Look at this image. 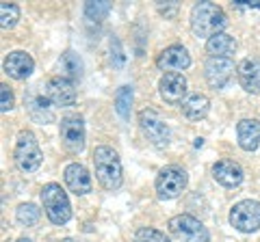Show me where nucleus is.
Instances as JSON below:
<instances>
[{
    "label": "nucleus",
    "mask_w": 260,
    "mask_h": 242,
    "mask_svg": "<svg viewBox=\"0 0 260 242\" xmlns=\"http://www.w3.org/2000/svg\"><path fill=\"white\" fill-rule=\"evenodd\" d=\"M15 219H18L20 225L32 227V225H37L39 219H42V210H39L35 204H20L18 210H15Z\"/></svg>",
    "instance_id": "24"
},
{
    "label": "nucleus",
    "mask_w": 260,
    "mask_h": 242,
    "mask_svg": "<svg viewBox=\"0 0 260 242\" xmlns=\"http://www.w3.org/2000/svg\"><path fill=\"white\" fill-rule=\"evenodd\" d=\"M39 195H42L46 216L52 225H65L72 219V204L68 199V192L61 188V184L56 182L46 184Z\"/></svg>",
    "instance_id": "4"
},
{
    "label": "nucleus",
    "mask_w": 260,
    "mask_h": 242,
    "mask_svg": "<svg viewBox=\"0 0 260 242\" xmlns=\"http://www.w3.org/2000/svg\"><path fill=\"white\" fill-rule=\"evenodd\" d=\"M20 20V7L15 3H3L0 5V26L3 30L13 28Z\"/></svg>",
    "instance_id": "25"
},
{
    "label": "nucleus",
    "mask_w": 260,
    "mask_h": 242,
    "mask_svg": "<svg viewBox=\"0 0 260 242\" xmlns=\"http://www.w3.org/2000/svg\"><path fill=\"white\" fill-rule=\"evenodd\" d=\"M158 93L165 104H182L184 95H186V78L178 71H169V74H162L158 80Z\"/></svg>",
    "instance_id": "11"
},
{
    "label": "nucleus",
    "mask_w": 260,
    "mask_h": 242,
    "mask_svg": "<svg viewBox=\"0 0 260 242\" xmlns=\"http://www.w3.org/2000/svg\"><path fill=\"white\" fill-rule=\"evenodd\" d=\"M156 9L160 15H165V18H176V13H178V3H158L156 5Z\"/></svg>",
    "instance_id": "29"
},
{
    "label": "nucleus",
    "mask_w": 260,
    "mask_h": 242,
    "mask_svg": "<svg viewBox=\"0 0 260 242\" xmlns=\"http://www.w3.org/2000/svg\"><path fill=\"white\" fill-rule=\"evenodd\" d=\"M63 180H65V186L70 188V192H74V195H87V192H91L93 188V182H91V175H89V171L78 165V163H72L65 167L63 171Z\"/></svg>",
    "instance_id": "15"
},
{
    "label": "nucleus",
    "mask_w": 260,
    "mask_h": 242,
    "mask_svg": "<svg viewBox=\"0 0 260 242\" xmlns=\"http://www.w3.org/2000/svg\"><path fill=\"white\" fill-rule=\"evenodd\" d=\"M167 227L180 242H210V233L204 223L191 214H178L167 221Z\"/></svg>",
    "instance_id": "7"
},
{
    "label": "nucleus",
    "mask_w": 260,
    "mask_h": 242,
    "mask_svg": "<svg viewBox=\"0 0 260 242\" xmlns=\"http://www.w3.org/2000/svg\"><path fill=\"white\" fill-rule=\"evenodd\" d=\"M59 65L68 80H80L83 78V59L74 50H65L59 59Z\"/></svg>",
    "instance_id": "21"
},
{
    "label": "nucleus",
    "mask_w": 260,
    "mask_h": 242,
    "mask_svg": "<svg viewBox=\"0 0 260 242\" xmlns=\"http://www.w3.org/2000/svg\"><path fill=\"white\" fill-rule=\"evenodd\" d=\"M46 98L54 106H74L76 104V87L65 76H54L46 85Z\"/></svg>",
    "instance_id": "12"
},
{
    "label": "nucleus",
    "mask_w": 260,
    "mask_h": 242,
    "mask_svg": "<svg viewBox=\"0 0 260 242\" xmlns=\"http://www.w3.org/2000/svg\"><path fill=\"white\" fill-rule=\"evenodd\" d=\"M182 115L186 119H191V121H200V119H204L208 115V110H210V100L206 98V95H202V93H193L189 95L184 102H182Z\"/></svg>",
    "instance_id": "19"
},
{
    "label": "nucleus",
    "mask_w": 260,
    "mask_h": 242,
    "mask_svg": "<svg viewBox=\"0 0 260 242\" xmlns=\"http://www.w3.org/2000/svg\"><path fill=\"white\" fill-rule=\"evenodd\" d=\"M61 242H83V240H76V238H63Z\"/></svg>",
    "instance_id": "31"
},
{
    "label": "nucleus",
    "mask_w": 260,
    "mask_h": 242,
    "mask_svg": "<svg viewBox=\"0 0 260 242\" xmlns=\"http://www.w3.org/2000/svg\"><path fill=\"white\" fill-rule=\"evenodd\" d=\"M237 76L241 87L247 93L256 95L260 93V59L258 56H247L237 65Z\"/></svg>",
    "instance_id": "16"
},
{
    "label": "nucleus",
    "mask_w": 260,
    "mask_h": 242,
    "mask_svg": "<svg viewBox=\"0 0 260 242\" xmlns=\"http://www.w3.org/2000/svg\"><path fill=\"white\" fill-rule=\"evenodd\" d=\"M111 3H107V0H91V3H85V18L89 22H95V24H100L107 20V15L111 13Z\"/></svg>",
    "instance_id": "23"
},
{
    "label": "nucleus",
    "mask_w": 260,
    "mask_h": 242,
    "mask_svg": "<svg viewBox=\"0 0 260 242\" xmlns=\"http://www.w3.org/2000/svg\"><path fill=\"white\" fill-rule=\"evenodd\" d=\"M234 7H239V9H260V0H254V3L241 0V3H234Z\"/></svg>",
    "instance_id": "30"
},
{
    "label": "nucleus",
    "mask_w": 260,
    "mask_h": 242,
    "mask_svg": "<svg viewBox=\"0 0 260 242\" xmlns=\"http://www.w3.org/2000/svg\"><path fill=\"white\" fill-rule=\"evenodd\" d=\"M239 147L245 151H254L260 143V119H241L237 124Z\"/></svg>",
    "instance_id": "18"
},
{
    "label": "nucleus",
    "mask_w": 260,
    "mask_h": 242,
    "mask_svg": "<svg viewBox=\"0 0 260 242\" xmlns=\"http://www.w3.org/2000/svg\"><path fill=\"white\" fill-rule=\"evenodd\" d=\"M93 169L95 177L104 190H117L124 182V169H121L119 154L109 145H98L93 149Z\"/></svg>",
    "instance_id": "1"
},
{
    "label": "nucleus",
    "mask_w": 260,
    "mask_h": 242,
    "mask_svg": "<svg viewBox=\"0 0 260 242\" xmlns=\"http://www.w3.org/2000/svg\"><path fill=\"white\" fill-rule=\"evenodd\" d=\"M137 124H139L143 136L154 145V147H165V145H169L172 130H169L167 121L154 108H143L139 115H137Z\"/></svg>",
    "instance_id": "5"
},
{
    "label": "nucleus",
    "mask_w": 260,
    "mask_h": 242,
    "mask_svg": "<svg viewBox=\"0 0 260 242\" xmlns=\"http://www.w3.org/2000/svg\"><path fill=\"white\" fill-rule=\"evenodd\" d=\"M234 50H237V39L228 33H219L206 42V52L210 56H217V59H230Z\"/></svg>",
    "instance_id": "20"
},
{
    "label": "nucleus",
    "mask_w": 260,
    "mask_h": 242,
    "mask_svg": "<svg viewBox=\"0 0 260 242\" xmlns=\"http://www.w3.org/2000/svg\"><path fill=\"white\" fill-rule=\"evenodd\" d=\"M111 48H115V52H111V63H113V67H117V69L124 67L126 56H124V50H121V44H119L117 37L111 39Z\"/></svg>",
    "instance_id": "28"
},
{
    "label": "nucleus",
    "mask_w": 260,
    "mask_h": 242,
    "mask_svg": "<svg viewBox=\"0 0 260 242\" xmlns=\"http://www.w3.org/2000/svg\"><path fill=\"white\" fill-rule=\"evenodd\" d=\"M234 71V61L232 59H217V56H208L204 63V76L210 89H223L232 80Z\"/></svg>",
    "instance_id": "10"
},
{
    "label": "nucleus",
    "mask_w": 260,
    "mask_h": 242,
    "mask_svg": "<svg viewBox=\"0 0 260 242\" xmlns=\"http://www.w3.org/2000/svg\"><path fill=\"white\" fill-rule=\"evenodd\" d=\"M59 136L70 154H80L85 149V119L80 115H65L59 124Z\"/></svg>",
    "instance_id": "9"
},
{
    "label": "nucleus",
    "mask_w": 260,
    "mask_h": 242,
    "mask_svg": "<svg viewBox=\"0 0 260 242\" xmlns=\"http://www.w3.org/2000/svg\"><path fill=\"white\" fill-rule=\"evenodd\" d=\"M5 74L11 76L13 80H26L32 71H35V61L32 56L24 50H13L5 56Z\"/></svg>",
    "instance_id": "14"
},
{
    "label": "nucleus",
    "mask_w": 260,
    "mask_h": 242,
    "mask_svg": "<svg viewBox=\"0 0 260 242\" xmlns=\"http://www.w3.org/2000/svg\"><path fill=\"white\" fill-rule=\"evenodd\" d=\"M18 242H30V240H28V238H20Z\"/></svg>",
    "instance_id": "32"
},
{
    "label": "nucleus",
    "mask_w": 260,
    "mask_h": 242,
    "mask_svg": "<svg viewBox=\"0 0 260 242\" xmlns=\"http://www.w3.org/2000/svg\"><path fill=\"white\" fill-rule=\"evenodd\" d=\"M135 242H169V238L154 227H139L135 233Z\"/></svg>",
    "instance_id": "26"
},
{
    "label": "nucleus",
    "mask_w": 260,
    "mask_h": 242,
    "mask_svg": "<svg viewBox=\"0 0 260 242\" xmlns=\"http://www.w3.org/2000/svg\"><path fill=\"white\" fill-rule=\"evenodd\" d=\"M213 177H215V182L221 184L223 188H237V186H241L245 173H243L239 163L225 158V160H217V163L213 165Z\"/></svg>",
    "instance_id": "17"
},
{
    "label": "nucleus",
    "mask_w": 260,
    "mask_h": 242,
    "mask_svg": "<svg viewBox=\"0 0 260 242\" xmlns=\"http://www.w3.org/2000/svg\"><path fill=\"white\" fill-rule=\"evenodd\" d=\"M13 106H15V98H13L11 87L7 85V83H3V85H0V110L9 112Z\"/></svg>",
    "instance_id": "27"
},
{
    "label": "nucleus",
    "mask_w": 260,
    "mask_h": 242,
    "mask_svg": "<svg viewBox=\"0 0 260 242\" xmlns=\"http://www.w3.org/2000/svg\"><path fill=\"white\" fill-rule=\"evenodd\" d=\"M228 26V18L221 7H217L215 3H198L191 9V30L195 37H215L219 33H223V28Z\"/></svg>",
    "instance_id": "2"
},
{
    "label": "nucleus",
    "mask_w": 260,
    "mask_h": 242,
    "mask_svg": "<svg viewBox=\"0 0 260 242\" xmlns=\"http://www.w3.org/2000/svg\"><path fill=\"white\" fill-rule=\"evenodd\" d=\"M230 225L241 233H254L260 229V204L254 199H243L230 210Z\"/></svg>",
    "instance_id": "8"
},
{
    "label": "nucleus",
    "mask_w": 260,
    "mask_h": 242,
    "mask_svg": "<svg viewBox=\"0 0 260 242\" xmlns=\"http://www.w3.org/2000/svg\"><path fill=\"white\" fill-rule=\"evenodd\" d=\"M189 184V175L182 167H165L160 169L156 175V182H154V188H156V197L162 201L176 199L180 192L186 188Z\"/></svg>",
    "instance_id": "6"
},
{
    "label": "nucleus",
    "mask_w": 260,
    "mask_h": 242,
    "mask_svg": "<svg viewBox=\"0 0 260 242\" xmlns=\"http://www.w3.org/2000/svg\"><path fill=\"white\" fill-rule=\"evenodd\" d=\"M189 65H191V54L180 44L165 48V50L156 56V67L162 69L165 74H169V71H178V74H180V71L186 69Z\"/></svg>",
    "instance_id": "13"
},
{
    "label": "nucleus",
    "mask_w": 260,
    "mask_h": 242,
    "mask_svg": "<svg viewBox=\"0 0 260 242\" xmlns=\"http://www.w3.org/2000/svg\"><path fill=\"white\" fill-rule=\"evenodd\" d=\"M13 160L15 167L22 173H35L44 163V151L39 147L37 136L30 130H20L18 139H15V147H13Z\"/></svg>",
    "instance_id": "3"
},
{
    "label": "nucleus",
    "mask_w": 260,
    "mask_h": 242,
    "mask_svg": "<svg viewBox=\"0 0 260 242\" xmlns=\"http://www.w3.org/2000/svg\"><path fill=\"white\" fill-rule=\"evenodd\" d=\"M133 100H135V89L130 85H124V87L117 89V93H115V110L124 121H128V117H130Z\"/></svg>",
    "instance_id": "22"
}]
</instances>
